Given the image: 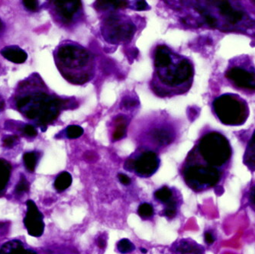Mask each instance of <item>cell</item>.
Returning a JSON list of instances; mask_svg holds the SVG:
<instances>
[{"label": "cell", "instance_id": "6da1fadb", "mask_svg": "<svg viewBox=\"0 0 255 254\" xmlns=\"http://www.w3.org/2000/svg\"><path fill=\"white\" fill-rule=\"evenodd\" d=\"M233 156V147L226 135L218 130L206 132L186 159L183 168L185 183L196 192L214 189L223 194Z\"/></svg>", "mask_w": 255, "mask_h": 254}, {"label": "cell", "instance_id": "7a4b0ae2", "mask_svg": "<svg viewBox=\"0 0 255 254\" xmlns=\"http://www.w3.org/2000/svg\"><path fill=\"white\" fill-rule=\"evenodd\" d=\"M154 73L151 81L153 91L161 97L186 93L194 78L193 63L166 45L154 51Z\"/></svg>", "mask_w": 255, "mask_h": 254}, {"label": "cell", "instance_id": "3957f363", "mask_svg": "<svg viewBox=\"0 0 255 254\" xmlns=\"http://www.w3.org/2000/svg\"><path fill=\"white\" fill-rule=\"evenodd\" d=\"M55 62L63 77L72 84H85L95 75L94 55L77 43L67 41L57 47Z\"/></svg>", "mask_w": 255, "mask_h": 254}, {"label": "cell", "instance_id": "277c9868", "mask_svg": "<svg viewBox=\"0 0 255 254\" xmlns=\"http://www.w3.org/2000/svg\"><path fill=\"white\" fill-rule=\"evenodd\" d=\"M17 109L25 117L43 127L53 123L65 106V102L44 92L21 96L17 100Z\"/></svg>", "mask_w": 255, "mask_h": 254}, {"label": "cell", "instance_id": "5b68a950", "mask_svg": "<svg viewBox=\"0 0 255 254\" xmlns=\"http://www.w3.org/2000/svg\"><path fill=\"white\" fill-rule=\"evenodd\" d=\"M205 5H197L196 8L214 18L216 28L223 31L247 29L255 25V21L249 15L246 8L238 2L231 1H209Z\"/></svg>", "mask_w": 255, "mask_h": 254}, {"label": "cell", "instance_id": "8992f818", "mask_svg": "<svg viewBox=\"0 0 255 254\" xmlns=\"http://www.w3.org/2000/svg\"><path fill=\"white\" fill-rule=\"evenodd\" d=\"M213 112L222 124L238 127L246 124L250 109L246 100L235 93H225L213 100Z\"/></svg>", "mask_w": 255, "mask_h": 254}, {"label": "cell", "instance_id": "52a82bcc", "mask_svg": "<svg viewBox=\"0 0 255 254\" xmlns=\"http://www.w3.org/2000/svg\"><path fill=\"white\" fill-rule=\"evenodd\" d=\"M225 77L235 90L246 94H255V66L249 56L231 59Z\"/></svg>", "mask_w": 255, "mask_h": 254}, {"label": "cell", "instance_id": "ba28073f", "mask_svg": "<svg viewBox=\"0 0 255 254\" xmlns=\"http://www.w3.org/2000/svg\"><path fill=\"white\" fill-rule=\"evenodd\" d=\"M135 26L128 18L118 15H111L103 21V37L112 44H123L131 39Z\"/></svg>", "mask_w": 255, "mask_h": 254}, {"label": "cell", "instance_id": "9c48e42d", "mask_svg": "<svg viewBox=\"0 0 255 254\" xmlns=\"http://www.w3.org/2000/svg\"><path fill=\"white\" fill-rule=\"evenodd\" d=\"M160 160L155 152L147 150L136 159H128L125 164L127 170H134L141 177H150L158 169Z\"/></svg>", "mask_w": 255, "mask_h": 254}, {"label": "cell", "instance_id": "30bf717a", "mask_svg": "<svg viewBox=\"0 0 255 254\" xmlns=\"http://www.w3.org/2000/svg\"><path fill=\"white\" fill-rule=\"evenodd\" d=\"M27 212L24 219V225L28 235L32 237H41L44 233V223L42 214L33 201L26 202Z\"/></svg>", "mask_w": 255, "mask_h": 254}, {"label": "cell", "instance_id": "8fae6325", "mask_svg": "<svg viewBox=\"0 0 255 254\" xmlns=\"http://www.w3.org/2000/svg\"><path fill=\"white\" fill-rule=\"evenodd\" d=\"M53 2L57 15L65 24H71L75 21L77 15L82 12V2L80 1H54Z\"/></svg>", "mask_w": 255, "mask_h": 254}, {"label": "cell", "instance_id": "7c38bea8", "mask_svg": "<svg viewBox=\"0 0 255 254\" xmlns=\"http://www.w3.org/2000/svg\"><path fill=\"white\" fill-rule=\"evenodd\" d=\"M173 254H206L205 248L190 238L176 241L172 246Z\"/></svg>", "mask_w": 255, "mask_h": 254}, {"label": "cell", "instance_id": "4fadbf2b", "mask_svg": "<svg viewBox=\"0 0 255 254\" xmlns=\"http://www.w3.org/2000/svg\"><path fill=\"white\" fill-rule=\"evenodd\" d=\"M150 137L153 141L160 146L170 144L174 138L173 131L167 127H154L150 132Z\"/></svg>", "mask_w": 255, "mask_h": 254}, {"label": "cell", "instance_id": "5bb4252c", "mask_svg": "<svg viewBox=\"0 0 255 254\" xmlns=\"http://www.w3.org/2000/svg\"><path fill=\"white\" fill-rule=\"evenodd\" d=\"M0 53L6 60L15 64H23L28 58L27 53L18 47H4Z\"/></svg>", "mask_w": 255, "mask_h": 254}, {"label": "cell", "instance_id": "9a60e30c", "mask_svg": "<svg viewBox=\"0 0 255 254\" xmlns=\"http://www.w3.org/2000/svg\"><path fill=\"white\" fill-rule=\"evenodd\" d=\"M243 164L252 173L255 172V130L249 139L243 155Z\"/></svg>", "mask_w": 255, "mask_h": 254}, {"label": "cell", "instance_id": "2e32d148", "mask_svg": "<svg viewBox=\"0 0 255 254\" xmlns=\"http://www.w3.org/2000/svg\"><path fill=\"white\" fill-rule=\"evenodd\" d=\"M0 254H37L36 253L25 248L20 241H11L0 249Z\"/></svg>", "mask_w": 255, "mask_h": 254}, {"label": "cell", "instance_id": "e0dca14e", "mask_svg": "<svg viewBox=\"0 0 255 254\" xmlns=\"http://www.w3.org/2000/svg\"><path fill=\"white\" fill-rule=\"evenodd\" d=\"M11 166L6 160L0 159V192L6 187L11 176Z\"/></svg>", "mask_w": 255, "mask_h": 254}, {"label": "cell", "instance_id": "ac0fdd59", "mask_svg": "<svg viewBox=\"0 0 255 254\" xmlns=\"http://www.w3.org/2000/svg\"><path fill=\"white\" fill-rule=\"evenodd\" d=\"M72 176L68 172L60 173L54 181V188L58 192H63L72 184Z\"/></svg>", "mask_w": 255, "mask_h": 254}, {"label": "cell", "instance_id": "d6986e66", "mask_svg": "<svg viewBox=\"0 0 255 254\" xmlns=\"http://www.w3.org/2000/svg\"><path fill=\"white\" fill-rule=\"evenodd\" d=\"M23 160L28 171L34 172L38 161V153L36 152H27L23 155Z\"/></svg>", "mask_w": 255, "mask_h": 254}, {"label": "cell", "instance_id": "ffe728a7", "mask_svg": "<svg viewBox=\"0 0 255 254\" xmlns=\"http://www.w3.org/2000/svg\"><path fill=\"white\" fill-rule=\"evenodd\" d=\"M154 197L160 202L167 204L173 199V192L167 186H164L154 192Z\"/></svg>", "mask_w": 255, "mask_h": 254}, {"label": "cell", "instance_id": "44dd1931", "mask_svg": "<svg viewBox=\"0 0 255 254\" xmlns=\"http://www.w3.org/2000/svg\"><path fill=\"white\" fill-rule=\"evenodd\" d=\"M117 128L113 134V140H120L124 137L126 131V124L123 116H120L117 119Z\"/></svg>", "mask_w": 255, "mask_h": 254}, {"label": "cell", "instance_id": "7402d4cb", "mask_svg": "<svg viewBox=\"0 0 255 254\" xmlns=\"http://www.w3.org/2000/svg\"><path fill=\"white\" fill-rule=\"evenodd\" d=\"M137 213L141 219H150V217L154 215V208L150 204L143 203L141 205H139L138 209H137Z\"/></svg>", "mask_w": 255, "mask_h": 254}, {"label": "cell", "instance_id": "603a6c76", "mask_svg": "<svg viewBox=\"0 0 255 254\" xmlns=\"http://www.w3.org/2000/svg\"><path fill=\"white\" fill-rule=\"evenodd\" d=\"M117 249L121 254H126L132 252L135 248L129 240L123 239L117 244Z\"/></svg>", "mask_w": 255, "mask_h": 254}, {"label": "cell", "instance_id": "cb8c5ba5", "mask_svg": "<svg viewBox=\"0 0 255 254\" xmlns=\"http://www.w3.org/2000/svg\"><path fill=\"white\" fill-rule=\"evenodd\" d=\"M84 134V129L78 126H70L66 129V135L68 138L76 139Z\"/></svg>", "mask_w": 255, "mask_h": 254}, {"label": "cell", "instance_id": "d4e9b609", "mask_svg": "<svg viewBox=\"0 0 255 254\" xmlns=\"http://www.w3.org/2000/svg\"><path fill=\"white\" fill-rule=\"evenodd\" d=\"M177 205L174 199H171L168 203L166 204V208L164 209V213L165 216L168 218H173L177 214Z\"/></svg>", "mask_w": 255, "mask_h": 254}, {"label": "cell", "instance_id": "484cf974", "mask_svg": "<svg viewBox=\"0 0 255 254\" xmlns=\"http://www.w3.org/2000/svg\"><path fill=\"white\" fill-rule=\"evenodd\" d=\"M28 189H29V184H28V181L25 179V176H21L19 182L15 187V192L18 195L22 194L24 192L28 191Z\"/></svg>", "mask_w": 255, "mask_h": 254}, {"label": "cell", "instance_id": "4316f807", "mask_svg": "<svg viewBox=\"0 0 255 254\" xmlns=\"http://www.w3.org/2000/svg\"><path fill=\"white\" fill-rule=\"evenodd\" d=\"M247 202L250 209L255 212V184L252 185L248 192Z\"/></svg>", "mask_w": 255, "mask_h": 254}, {"label": "cell", "instance_id": "83f0119b", "mask_svg": "<svg viewBox=\"0 0 255 254\" xmlns=\"http://www.w3.org/2000/svg\"><path fill=\"white\" fill-rule=\"evenodd\" d=\"M216 241V235L215 232L212 230H208L204 233L205 243L208 245H212L215 243Z\"/></svg>", "mask_w": 255, "mask_h": 254}, {"label": "cell", "instance_id": "f1b7e54d", "mask_svg": "<svg viewBox=\"0 0 255 254\" xmlns=\"http://www.w3.org/2000/svg\"><path fill=\"white\" fill-rule=\"evenodd\" d=\"M22 132L27 136H29V137H35V136L38 135V131H37L36 128L31 125H25L23 127Z\"/></svg>", "mask_w": 255, "mask_h": 254}, {"label": "cell", "instance_id": "f546056e", "mask_svg": "<svg viewBox=\"0 0 255 254\" xmlns=\"http://www.w3.org/2000/svg\"><path fill=\"white\" fill-rule=\"evenodd\" d=\"M22 2L25 8L31 11H36L38 9V5H39L38 1H35V0H24Z\"/></svg>", "mask_w": 255, "mask_h": 254}, {"label": "cell", "instance_id": "4dcf8cb0", "mask_svg": "<svg viewBox=\"0 0 255 254\" xmlns=\"http://www.w3.org/2000/svg\"><path fill=\"white\" fill-rule=\"evenodd\" d=\"M18 137L17 135H11L5 137V138L2 140V143H3L4 147H13V145L15 144V142L18 140Z\"/></svg>", "mask_w": 255, "mask_h": 254}, {"label": "cell", "instance_id": "1f68e13d", "mask_svg": "<svg viewBox=\"0 0 255 254\" xmlns=\"http://www.w3.org/2000/svg\"><path fill=\"white\" fill-rule=\"evenodd\" d=\"M118 179L120 183L125 186H128L131 183V179L127 175L123 174V173H120L118 175Z\"/></svg>", "mask_w": 255, "mask_h": 254}, {"label": "cell", "instance_id": "d6a6232c", "mask_svg": "<svg viewBox=\"0 0 255 254\" xmlns=\"http://www.w3.org/2000/svg\"><path fill=\"white\" fill-rule=\"evenodd\" d=\"M147 7L148 5L144 1H137L136 2L135 8L138 11H144V10L147 9Z\"/></svg>", "mask_w": 255, "mask_h": 254}, {"label": "cell", "instance_id": "836d02e7", "mask_svg": "<svg viewBox=\"0 0 255 254\" xmlns=\"http://www.w3.org/2000/svg\"><path fill=\"white\" fill-rule=\"evenodd\" d=\"M4 106V101L2 100V97L0 96V110H2Z\"/></svg>", "mask_w": 255, "mask_h": 254}, {"label": "cell", "instance_id": "e575fe53", "mask_svg": "<svg viewBox=\"0 0 255 254\" xmlns=\"http://www.w3.org/2000/svg\"><path fill=\"white\" fill-rule=\"evenodd\" d=\"M2 28H3V23L2 20L0 19V31H2Z\"/></svg>", "mask_w": 255, "mask_h": 254}, {"label": "cell", "instance_id": "d590c367", "mask_svg": "<svg viewBox=\"0 0 255 254\" xmlns=\"http://www.w3.org/2000/svg\"><path fill=\"white\" fill-rule=\"evenodd\" d=\"M141 252H142V253H143V254H146V253H147V250L144 249V248H141Z\"/></svg>", "mask_w": 255, "mask_h": 254}]
</instances>
